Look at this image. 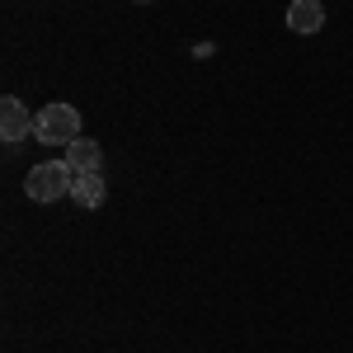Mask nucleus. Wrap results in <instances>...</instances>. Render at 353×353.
I'll use <instances>...</instances> for the list:
<instances>
[{
  "instance_id": "f03ea898",
  "label": "nucleus",
  "mask_w": 353,
  "mask_h": 353,
  "mask_svg": "<svg viewBox=\"0 0 353 353\" xmlns=\"http://www.w3.org/2000/svg\"><path fill=\"white\" fill-rule=\"evenodd\" d=\"M71 184H76V174H71V165H66V161H43V165L28 170L24 193L33 198V203H57V198L71 193Z\"/></svg>"
},
{
  "instance_id": "7ed1b4c3",
  "label": "nucleus",
  "mask_w": 353,
  "mask_h": 353,
  "mask_svg": "<svg viewBox=\"0 0 353 353\" xmlns=\"http://www.w3.org/2000/svg\"><path fill=\"white\" fill-rule=\"evenodd\" d=\"M28 132H33L28 109L14 99V94H5V99H0V137H5L10 146H19V141H28Z\"/></svg>"
},
{
  "instance_id": "f257e3e1",
  "label": "nucleus",
  "mask_w": 353,
  "mask_h": 353,
  "mask_svg": "<svg viewBox=\"0 0 353 353\" xmlns=\"http://www.w3.org/2000/svg\"><path fill=\"white\" fill-rule=\"evenodd\" d=\"M76 137H81V109L76 104H48L43 113H33V141L71 146Z\"/></svg>"
},
{
  "instance_id": "0eeeda50",
  "label": "nucleus",
  "mask_w": 353,
  "mask_h": 353,
  "mask_svg": "<svg viewBox=\"0 0 353 353\" xmlns=\"http://www.w3.org/2000/svg\"><path fill=\"white\" fill-rule=\"evenodd\" d=\"M137 5H151V0H137Z\"/></svg>"
},
{
  "instance_id": "39448f33",
  "label": "nucleus",
  "mask_w": 353,
  "mask_h": 353,
  "mask_svg": "<svg viewBox=\"0 0 353 353\" xmlns=\"http://www.w3.org/2000/svg\"><path fill=\"white\" fill-rule=\"evenodd\" d=\"M66 165H71V174H94V170H104V151H99V141L76 137V141L66 146Z\"/></svg>"
},
{
  "instance_id": "20e7f679",
  "label": "nucleus",
  "mask_w": 353,
  "mask_h": 353,
  "mask_svg": "<svg viewBox=\"0 0 353 353\" xmlns=\"http://www.w3.org/2000/svg\"><path fill=\"white\" fill-rule=\"evenodd\" d=\"M288 28L301 33V38L321 33V28H325V5H321V0H292V5H288Z\"/></svg>"
},
{
  "instance_id": "423d86ee",
  "label": "nucleus",
  "mask_w": 353,
  "mask_h": 353,
  "mask_svg": "<svg viewBox=\"0 0 353 353\" xmlns=\"http://www.w3.org/2000/svg\"><path fill=\"white\" fill-rule=\"evenodd\" d=\"M104 193H109L104 170H94V174H76V184H71V198H76L81 208H99V203H104Z\"/></svg>"
}]
</instances>
